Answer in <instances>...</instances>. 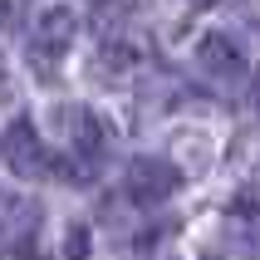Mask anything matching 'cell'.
I'll return each mask as SVG.
<instances>
[{
  "instance_id": "1",
  "label": "cell",
  "mask_w": 260,
  "mask_h": 260,
  "mask_svg": "<svg viewBox=\"0 0 260 260\" xmlns=\"http://www.w3.org/2000/svg\"><path fill=\"white\" fill-rule=\"evenodd\" d=\"M0 157H5V167H10L15 177H25V182H40V177H49V167H54L49 147L40 143V133H35L29 118H10V123H5V133H0Z\"/></svg>"
},
{
  "instance_id": "2",
  "label": "cell",
  "mask_w": 260,
  "mask_h": 260,
  "mask_svg": "<svg viewBox=\"0 0 260 260\" xmlns=\"http://www.w3.org/2000/svg\"><path fill=\"white\" fill-rule=\"evenodd\" d=\"M177 187H182V172H177L167 157H133L128 162V177H123V191H128L138 206L167 202Z\"/></svg>"
},
{
  "instance_id": "3",
  "label": "cell",
  "mask_w": 260,
  "mask_h": 260,
  "mask_svg": "<svg viewBox=\"0 0 260 260\" xmlns=\"http://www.w3.org/2000/svg\"><path fill=\"white\" fill-rule=\"evenodd\" d=\"M197 64H202V74L211 84H221V88H236L246 79V49H241L226 29H211V35L197 44Z\"/></svg>"
},
{
  "instance_id": "4",
  "label": "cell",
  "mask_w": 260,
  "mask_h": 260,
  "mask_svg": "<svg viewBox=\"0 0 260 260\" xmlns=\"http://www.w3.org/2000/svg\"><path fill=\"white\" fill-rule=\"evenodd\" d=\"M108 152V128L99 113L88 108H69V157L79 162V172H93Z\"/></svg>"
},
{
  "instance_id": "5",
  "label": "cell",
  "mask_w": 260,
  "mask_h": 260,
  "mask_svg": "<svg viewBox=\"0 0 260 260\" xmlns=\"http://www.w3.org/2000/svg\"><path fill=\"white\" fill-rule=\"evenodd\" d=\"M74 29H79V20H74V10L69 5H54V10H44V20H40V29H35V64H54L64 49L74 44Z\"/></svg>"
},
{
  "instance_id": "6",
  "label": "cell",
  "mask_w": 260,
  "mask_h": 260,
  "mask_svg": "<svg viewBox=\"0 0 260 260\" xmlns=\"http://www.w3.org/2000/svg\"><path fill=\"white\" fill-rule=\"evenodd\" d=\"M133 64H138V49H133L128 40H108L99 49V74H103V79H123Z\"/></svg>"
},
{
  "instance_id": "7",
  "label": "cell",
  "mask_w": 260,
  "mask_h": 260,
  "mask_svg": "<svg viewBox=\"0 0 260 260\" xmlns=\"http://www.w3.org/2000/svg\"><path fill=\"white\" fill-rule=\"evenodd\" d=\"M226 236H231V246L241 250V255H260V226H255V221H241V216H236Z\"/></svg>"
},
{
  "instance_id": "8",
  "label": "cell",
  "mask_w": 260,
  "mask_h": 260,
  "mask_svg": "<svg viewBox=\"0 0 260 260\" xmlns=\"http://www.w3.org/2000/svg\"><path fill=\"white\" fill-rule=\"evenodd\" d=\"M25 5L29 0H0V35H15L25 25Z\"/></svg>"
},
{
  "instance_id": "9",
  "label": "cell",
  "mask_w": 260,
  "mask_h": 260,
  "mask_svg": "<svg viewBox=\"0 0 260 260\" xmlns=\"http://www.w3.org/2000/svg\"><path fill=\"white\" fill-rule=\"evenodd\" d=\"M236 216H260V182H250V187L236 191V202H231Z\"/></svg>"
},
{
  "instance_id": "10",
  "label": "cell",
  "mask_w": 260,
  "mask_h": 260,
  "mask_svg": "<svg viewBox=\"0 0 260 260\" xmlns=\"http://www.w3.org/2000/svg\"><path fill=\"white\" fill-rule=\"evenodd\" d=\"M84 250H88L84 226H69V246H64V255H69V260H84Z\"/></svg>"
},
{
  "instance_id": "11",
  "label": "cell",
  "mask_w": 260,
  "mask_h": 260,
  "mask_svg": "<svg viewBox=\"0 0 260 260\" xmlns=\"http://www.w3.org/2000/svg\"><path fill=\"white\" fill-rule=\"evenodd\" d=\"M5 93H10V79H5V64H0V99H5Z\"/></svg>"
},
{
  "instance_id": "12",
  "label": "cell",
  "mask_w": 260,
  "mask_h": 260,
  "mask_svg": "<svg viewBox=\"0 0 260 260\" xmlns=\"http://www.w3.org/2000/svg\"><path fill=\"white\" fill-rule=\"evenodd\" d=\"M191 5H216V0H191Z\"/></svg>"
},
{
  "instance_id": "13",
  "label": "cell",
  "mask_w": 260,
  "mask_h": 260,
  "mask_svg": "<svg viewBox=\"0 0 260 260\" xmlns=\"http://www.w3.org/2000/svg\"><path fill=\"white\" fill-rule=\"evenodd\" d=\"M202 260H226V255H202Z\"/></svg>"
}]
</instances>
